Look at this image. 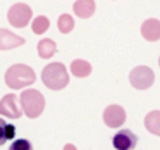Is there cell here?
Listing matches in <instances>:
<instances>
[{
    "label": "cell",
    "mask_w": 160,
    "mask_h": 150,
    "mask_svg": "<svg viewBox=\"0 0 160 150\" xmlns=\"http://www.w3.org/2000/svg\"><path fill=\"white\" fill-rule=\"evenodd\" d=\"M35 80H36L35 71L26 64H14L5 73V83H7L9 88H14V90L29 86V85L35 83Z\"/></svg>",
    "instance_id": "obj_1"
},
{
    "label": "cell",
    "mask_w": 160,
    "mask_h": 150,
    "mask_svg": "<svg viewBox=\"0 0 160 150\" xmlns=\"http://www.w3.org/2000/svg\"><path fill=\"white\" fill-rule=\"evenodd\" d=\"M42 81L50 90H62L69 83V73L62 62H52L43 67Z\"/></svg>",
    "instance_id": "obj_2"
},
{
    "label": "cell",
    "mask_w": 160,
    "mask_h": 150,
    "mask_svg": "<svg viewBox=\"0 0 160 150\" xmlns=\"http://www.w3.org/2000/svg\"><path fill=\"white\" fill-rule=\"evenodd\" d=\"M21 100V107L22 112L28 116L29 119H36L40 114H43V109H45V97L40 93L38 90H24L19 97Z\"/></svg>",
    "instance_id": "obj_3"
},
{
    "label": "cell",
    "mask_w": 160,
    "mask_h": 150,
    "mask_svg": "<svg viewBox=\"0 0 160 150\" xmlns=\"http://www.w3.org/2000/svg\"><path fill=\"white\" fill-rule=\"evenodd\" d=\"M33 18V11L28 4H14L7 12V19L16 28H24L29 24V19Z\"/></svg>",
    "instance_id": "obj_4"
},
{
    "label": "cell",
    "mask_w": 160,
    "mask_h": 150,
    "mask_svg": "<svg viewBox=\"0 0 160 150\" xmlns=\"http://www.w3.org/2000/svg\"><path fill=\"white\" fill-rule=\"evenodd\" d=\"M129 81L136 90H148L155 81V74L150 67L146 66H138L129 73Z\"/></svg>",
    "instance_id": "obj_5"
},
{
    "label": "cell",
    "mask_w": 160,
    "mask_h": 150,
    "mask_svg": "<svg viewBox=\"0 0 160 150\" xmlns=\"http://www.w3.org/2000/svg\"><path fill=\"white\" fill-rule=\"evenodd\" d=\"M112 145L115 150H132L138 145V136L131 129H119L112 138Z\"/></svg>",
    "instance_id": "obj_6"
},
{
    "label": "cell",
    "mask_w": 160,
    "mask_h": 150,
    "mask_svg": "<svg viewBox=\"0 0 160 150\" xmlns=\"http://www.w3.org/2000/svg\"><path fill=\"white\" fill-rule=\"evenodd\" d=\"M18 100L14 93H9V95H4L2 100H0V116L2 117H9V119H18L21 117V109L18 105Z\"/></svg>",
    "instance_id": "obj_7"
},
{
    "label": "cell",
    "mask_w": 160,
    "mask_h": 150,
    "mask_svg": "<svg viewBox=\"0 0 160 150\" xmlns=\"http://www.w3.org/2000/svg\"><path fill=\"white\" fill-rule=\"evenodd\" d=\"M103 122L108 128H121L126 122V111L121 105H108L103 111Z\"/></svg>",
    "instance_id": "obj_8"
},
{
    "label": "cell",
    "mask_w": 160,
    "mask_h": 150,
    "mask_svg": "<svg viewBox=\"0 0 160 150\" xmlns=\"http://www.w3.org/2000/svg\"><path fill=\"white\" fill-rule=\"evenodd\" d=\"M21 45H24L22 36L14 35L12 31H9L5 28H0V50H12Z\"/></svg>",
    "instance_id": "obj_9"
},
{
    "label": "cell",
    "mask_w": 160,
    "mask_h": 150,
    "mask_svg": "<svg viewBox=\"0 0 160 150\" xmlns=\"http://www.w3.org/2000/svg\"><path fill=\"white\" fill-rule=\"evenodd\" d=\"M141 35L148 42L160 40V21L158 19H146L141 24Z\"/></svg>",
    "instance_id": "obj_10"
},
{
    "label": "cell",
    "mask_w": 160,
    "mask_h": 150,
    "mask_svg": "<svg viewBox=\"0 0 160 150\" xmlns=\"http://www.w3.org/2000/svg\"><path fill=\"white\" fill-rule=\"evenodd\" d=\"M95 9V0H76V4H74V14L81 19H88L93 16Z\"/></svg>",
    "instance_id": "obj_11"
},
{
    "label": "cell",
    "mask_w": 160,
    "mask_h": 150,
    "mask_svg": "<svg viewBox=\"0 0 160 150\" xmlns=\"http://www.w3.org/2000/svg\"><path fill=\"white\" fill-rule=\"evenodd\" d=\"M145 128L152 135L160 136V111H152L145 117Z\"/></svg>",
    "instance_id": "obj_12"
},
{
    "label": "cell",
    "mask_w": 160,
    "mask_h": 150,
    "mask_svg": "<svg viewBox=\"0 0 160 150\" xmlns=\"http://www.w3.org/2000/svg\"><path fill=\"white\" fill-rule=\"evenodd\" d=\"M71 73L76 78H86L91 74V64L83 60V59H76L71 64Z\"/></svg>",
    "instance_id": "obj_13"
},
{
    "label": "cell",
    "mask_w": 160,
    "mask_h": 150,
    "mask_svg": "<svg viewBox=\"0 0 160 150\" xmlns=\"http://www.w3.org/2000/svg\"><path fill=\"white\" fill-rule=\"evenodd\" d=\"M55 52H57V45L53 40L45 38V40H40L38 42V55L42 59H50V57L55 55Z\"/></svg>",
    "instance_id": "obj_14"
},
{
    "label": "cell",
    "mask_w": 160,
    "mask_h": 150,
    "mask_svg": "<svg viewBox=\"0 0 160 150\" xmlns=\"http://www.w3.org/2000/svg\"><path fill=\"white\" fill-rule=\"evenodd\" d=\"M14 133H16V126L9 124V122L4 121V117H0V147L5 142L14 138Z\"/></svg>",
    "instance_id": "obj_15"
},
{
    "label": "cell",
    "mask_w": 160,
    "mask_h": 150,
    "mask_svg": "<svg viewBox=\"0 0 160 150\" xmlns=\"http://www.w3.org/2000/svg\"><path fill=\"white\" fill-rule=\"evenodd\" d=\"M31 28H33V33H36V35H43V33L50 28L48 18H45V16H38V18H35L33 19Z\"/></svg>",
    "instance_id": "obj_16"
},
{
    "label": "cell",
    "mask_w": 160,
    "mask_h": 150,
    "mask_svg": "<svg viewBox=\"0 0 160 150\" xmlns=\"http://www.w3.org/2000/svg\"><path fill=\"white\" fill-rule=\"evenodd\" d=\"M57 26H59L60 33H71L74 28V19L69 14H62L59 18V21H57Z\"/></svg>",
    "instance_id": "obj_17"
},
{
    "label": "cell",
    "mask_w": 160,
    "mask_h": 150,
    "mask_svg": "<svg viewBox=\"0 0 160 150\" xmlns=\"http://www.w3.org/2000/svg\"><path fill=\"white\" fill-rule=\"evenodd\" d=\"M9 150H33V145L29 140L26 138H19V140H14L9 147Z\"/></svg>",
    "instance_id": "obj_18"
},
{
    "label": "cell",
    "mask_w": 160,
    "mask_h": 150,
    "mask_svg": "<svg viewBox=\"0 0 160 150\" xmlns=\"http://www.w3.org/2000/svg\"><path fill=\"white\" fill-rule=\"evenodd\" d=\"M64 150H78V148H76V147L72 145V143H67V145L64 147Z\"/></svg>",
    "instance_id": "obj_19"
},
{
    "label": "cell",
    "mask_w": 160,
    "mask_h": 150,
    "mask_svg": "<svg viewBox=\"0 0 160 150\" xmlns=\"http://www.w3.org/2000/svg\"><path fill=\"white\" fill-rule=\"evenodd\" d=\"M158 66H160V59H158Z\"/></svg>",
    "instance_id": "obj_20"
}]
</instances>
